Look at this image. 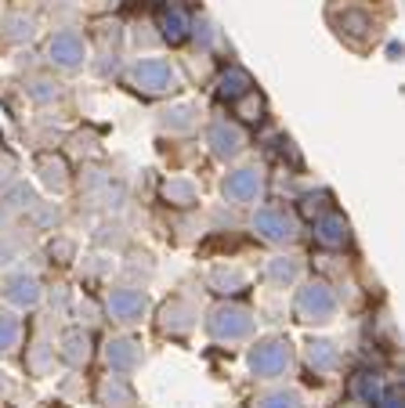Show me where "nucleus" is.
Instances as JSON below:
<instances>
[{
    "label": "nucleus",
    "mask_w": 405,
    "mask_h": 408,
    "mask_svg": "<svg viewBox=\"0 0 405 408\" xmlns=\"http://www.w3.org/2000/svg\"><path fill=\"white\" fill-rule=\"evenodd\" d=\"M246 87H250V80H246V73H239V69H232V73L221 76V94H225V98H243Z\"/></svg>",
    "instance_id": "obj_21"
},
{
    "label": "nucleus",
    "mask_w": 405,
    "mask_h": 408,
    "mask_svg": "<svg viewBox=\"0 0 405 408\" xmlns=\"http://www.w3.org/2000/svg\"><path fill=\"white\" fill-rule=\"evenodd\" d=\"M163 196L174 203V206H192V203H196V184L185 181V177H174V181H166Z\"/></svg>",
    "instance_id": "obj_19"
},
{
    "label": "nucleus",
    "mask_w": 405,
    "mask_h": 408,
    "mask_svg": "<svg viewBox=\"0 0 405 408\" xmlns=\"http://www.w3.org/2000/svg\"><path fill=\"white\" fill-rule=\"evenodd\" d=\"M340 26H344L351 36H366L369 33V18L358 15V11H344V15H340Z\"/></svg>",
    "instance_id": "obj_26"
},
{
    "label": "nucleus",
    "mask_w": 405,
    "mask_h": 408,
    "mask_svg": "<svg viewBox=\"0 0 405 408\" xmlns=\"http://www.w3.org/2000/svg\"><path fill=\"white\" fill-rule=\"evenodd\" d=\"M290 361H293V351H290L286 340H264V343L253 347L250 369L257 376H283L290 369Z\"/></svg>",
    "instance_id": "obj_1"
},
{
    "label": "nucleus",
    "mask_w": 405,
    "mask_h": 408,
    "mask_svg": "<svg viewBox=\"0 0 405 408\" xmlns=\"http://www.w3.org/2000/svg\"><path fill=\"white\" fill-rule=\"evenodd\" d=\"M261 109H264V105H261L257 94H243V101H239V109H236V112H239L243 119L253 123V119H261Z\"/></svg>",
    "instance_id": "obj_28"
},
{
    "label": "nucleus",
    "mask_w": 405,
    "mask_h": 408,
    "mask_svg": "<svg viewBox=\"0 0 405 408\" xmlns=\"http://www.w3.org/2000/svg\"><path fill=\"white\" fill-rule=\"evenodd\" d=\"M18 340V321L11 314H0V351H11Z\"/></svg>",
    "instance_id": "obj_27"
},
{
    "label": "nucleus",
    "mask_w": 405,
    "mask_h": 408,
    "mask_svg": "<svg viewBox=\"0 0 405 408\" xmlns=\"http://www.w3.org/2000/svg\"><path fill=\"white\" fill-rule=\"evenodd\" d=\"M253 224H257V231L264 235V239H271V242H286L293 235V221L286 217L283 210H261L257 217H253Z\"/></svg>",
    "instance_id": "obj_7"
},
{
    "label": "nucleus",
    "mask_w": 405,
    "mask_h": 408,
    "mask_svg": "<svg viewBox=\"0 0 405 408\" xmlns=\"http://www.w3.org/2000/svg\"><path fill=\"white\" fill-rule=\"evenodd\" d=\"M105 358H109V365L116 372H131V369H138V361H141V347L134 340H113L109 351H105Z\"/></svg>",
    "instance_id": "obj_10"
},
{
    "label": "nucleus",
    "mask_w": 405,
    "mask_h": 408,
    "mask_svg": "<svg viewBox=\"0 0 405 408\" xmlns=\"http://www.w3.org/2000/svg\"><path fill=\"white\" fill-rule=\"evenodd\" d=\"M268 271H271L275 282H293L297 278V261H290V256H275Z\"/></svg>",
    "instance_id": "obj_24"
},
{
    "label": "nucleus",
    "mask_w": 405,
    "mask_h": 408,
    "mask_svg": "<svg viewBox=\"0 0 405 408\" xmlns=\"http://www.w3.org/2000/svg\"><path fill=\"white\" fill-rule=\"evenodd\" d=\"M210 286H214L218 293H239L246 286V275L239 268H218L214 275H210Z\"/></svg>",
    "instance_id": "obj_17"
},
{
    "label": "nucleus",
    "mask_w": 405,
    "mask_h": 408,
    "mask_svg": "<svg viewBox=\"0 0 405 408\" xmlns=\"http://www.w3.org/2000/svg\"><path fill=\"white\" fill-rule=\"evenodd\" d=\"M297 311H301L308 321H326L336 311V300H333V293L326 286L311 282V286L301 289V296H297Z\"/></svg>",
    "instance_id": "obj_3"
},
{
    "label": "nucleus",
    "mask_w": 405,
    "mask_h": 408,
    "mask_svg": "<svg viewBox=\"0 0 405 408\" xmlns=\"http://www.w3.org/2000/svg\"><path fill=\"white\" fill-rule=\"evenodd\" d=\"M308 361L315 365L318 372H329V369H336L340 354H336V347L329 340H315V343H308Z\"/></svg>",
    "instance_id": "obj_13"
},
{
    "label": "nucleus",
    "mask_w": 405,
    "mask_h": 408,
    "mask_svg": "<svg viewBox=\"0 0 405 408\" xmlns=\"http://www.w3.org/2000/svg\"><path fill=\"white\" fill-rule=\"evenodd\" d=\"M225 196L232 203H253L261 196V174L257 170H236L225 177Z\"/></svg>",
    "instance_id": "obj_6"
},
{
    "label": "nucleus",
    "mask_w": 405,
    "mask_h": 408,
    "mask_svg": "<svg viewBox=\"0 0 405 408\" xmlns=\"http://www.w3.org/2000/svg\"><path fill=\"white\" fill-rule=\"evenodd\" d=\"M257 408H304L301 405V394H293V391H275V394H264L257 401Z\"/></svg>",
    "instance_id": "obj_22"
},
{
    "label": "nucleus",
    "mask_w": 405,
    "mask_h": 408,
    "mask_svg": "<svg viewBox=\"0 0 405 408\" xmlns=\"http://www.w3.org/2000/svg\"><path fill=\"white\" fill-rule=\"evenodd\" d=\"M145 293L141 289H113L109 293V311L116 321H138L145 314Z\"/></svg>",
    "instance_id": "obj_5"
},
{
    "label": "nucleus",
    "mask_w": 405,
    "mask_h": 408,
    "mask_svg": "<svg viewBox=\"0 0 405 408\" xmlns=\"http://www.w3.org/2000/svg\"><path fill=\"white\" fill-rule=\"evenodd\" d=\"M51 58L58 61V66H66V69L80 66L83 61V40L76 33H58L51 40Z\"/></svg>",
    "instance_id": "obj_8"
},
{
    "label": "nucleus",
    "mask_w": 405,
    "mask_h": 408,
    "mask_svg": "<svg viewBox=\"0 0 405 408\" xmlns=\"http://www.w3.org/2000/svg\"><path fill=\"white\" fill-rule=\"evenodd\" d=\"M210 145H214V156L221 159H232L243 148V134H239V126H232V123H214L210 126Z\"/></svg>",
    "instance_id": "obj_9"
},
{
    "label": "nucleus",
    "mask_w": 405,
    "mask_h": 408,
    "mask_svg": "<svg viewBox=\"0 0 405 408\" xmlns=\"http://www.w3.org/2000/svg\"><path fill=\"white\" fill-rule=\"evenodd\" d=\"M134 83L145 91H166V87H174V69H170V61L163 58H145L134 66Z\"/></svg>",
    "instance_id": "obj_4"
},
{
    "label": "nucleus",
    "mask_w": 405,
    "mask_h": 408,
    "mask_svg": "<svg viewBox=\"0 0 405 408\" xmlns=\"http://www.w3.org/2000/svg\"><path fill=\"white\" fill-rule=\"evenodd\" d=\"M40 181H44L48 188H55V191H62V188H66V163H62V159H40Z\"/></svg>",
    "instance_id": "obj_18"
},
{
    "label": "nucleus",
    "mask_w": 405,
    "mask_h": 408,
    "mask_svg": "<svg viewBox=\"0 0 405 408\" xmlns=\"http://www.w3.org/2000/svg\"><path fill=\"white\" fill-rule=\"evenodd\" d=\"M51 94H58V91H51V83H36L33 87V98H51Z\"/></svg>",
    "instance_id": "obj_30"
},
{
    "label": "nucleus",
    "mask_w": 405,
    "mask_h": 408,
    "mask_svg": "<svg viewBox=\"0 0 405 408\" xmlns=\"http://www.w3.org/2000/svg\"><path fill=\"white\" fill-rule=\"evenodd\" d=\"M11 36L15 40H22V36L29 40L33 36V22H29V18H26V22H22V18H11Z\"/></svg>",
    "instance_id": "obj_29"
},
{
    "label": "nucleus",
    "mask_w": 405,
    "mask_h": 408,
    "mask_svg": "<svg viewBox=\"0 0 405 408\" xmlns=\"http://www.w3.org/2000/svg\"><path fill=\"white\" fill-rule=\"evenodd\" d=\"M8 300H15V304H36L40 300V286H36V278H26V275H15L11 282H8Z\"/></svg>",
    "instance_id": "obj_14"
},
{
    "label": "nucleus",
    "mask_w": 405,
    "mask_h": 408,
    "mask_svg": "<svg viewBox=\"0 0 405 408\" xmlns=\"http://www.w3.org/2000/svg\"><path fill=\"white\" fill-rule=\"evenodd\" d=\"M101 398H105V405L109 408H127V405H134V391L127 386L120 376H113L109 383L101 386Z\"/></svg>",
    "instance_id": "obj_16"
},
{
    "label": "nucleus",
    "mask_w": 405,
    "mask_h": 408,
    "mask_svg": "<svg viewBox=\"0 0 405 408\" xmlns=\"http://www.w3.org/2000/svg\"><path fill=\"white\" fill-rule=\"evenodd\" d=\"M62 358H66L69 365H83L91 358V340L87 333H80V329H69L66 336H62Z\"/></svg>",
    "instance_id": "obj_11"
},
{
    "label": "nucleus",
    "mask_w": 405,
    "mask_h": 408,
    "mask_svg": "<svg viewBox=\"0 0 405 408\" xmlns=\"http://www.w3.org/2000/svg\"><path fill=\"white\" fill-rule=\"evenodd\" d=\"M351 408H358V405H351Z\"/></svg>",
    "instance_id": "obj_32"
},
{
    "label": "nucleus",
    "mask_w": 405,
    "mask_h": 408,
    "mask_svg": "<svg viewBox=\"0 0 405 408\" xmlns=\"http://www.w3.org/2000/svg\"><path fill=\"white\" fill-rule=\"evenodd\" d=\"M185 26H188V22H185V15H181V11H170V15L163 18V36L178 44V40H185Z\"/></svg>",
    "instance_id": "obj_25"
},
{
    "label": "nucleus",
    "mask_w": 405,
    "mask_h": 408,
    "mask_svg": "<svg viewBox=\"0 0 405 408\" xmlns=\"http://www.w3.org/2000/svg\"><path fill=\"white\" fill-rule=\"evenodd\" d=\"M163 123L170 131H192V123H196V105H178V109H170Z\"/></svg>",
    "instance_id": "obj_20"
},
{
    "label": "nucleus",
    "mask_w": 405,
    "mask_h": 408,
    "mask_svg": "<svg viewBox=\"0 0 405 408\" xmlns=\"http://www.w3.org/2000/svg\"><path fill=\"white\" fill-rule=\"evenodd\" d=\"M355 394L373 408V405L380 401V383H376L373 376H358V379H355Z\"/></svg>",
    "instance_id": "obj_23"
},
{
    "label": "nucleus",
    "mask_w": 405,
    "mask_h": 408,
    "mask_svg": "<svg viewBox=\"0 0 405 408\" xmlns=\"http://www.w3.org/2000/svg\"><path fill=\"white\" fill-rule=\"evenodd\" d=\"M380 408H402V394H388L380 401Z\"/></svg>",
    "instance_id": "obj_31"
},
{
    "label": "nucleus",
    "mask_w": 405,
    "mask_h": 408,
    "mask_svg": "<svg viewBox=\"0 0 405 408\" xmlns=\"http://www.w3.org/2000/svg\"><path fill=\"white\" fill-rule=\"evenodd\" d=\"M192 329V307L174 300V304L163 307V333H188Z\"/></svg>",
    "instance_id": "obj_12"
},
{
    "label": "nucleus",
    "mask_w": 405,
    "mask_h": 408,
    "mask_svg": "<svg viewBox=\"0 0 405 408\" xmlns=\"http://www.w3.org/2000/svg\"><path fill=\"white\" fill-rule=\"evenodd\" d=\"M315 231H318V242H326V246H344L348 242V224H344V217H322Z\"/></svg>",
    "instance_id": "obj_15"
},
{
    "label": "nucleus",
    "mask_w": 405,
    "mask_h": 408,
    "mask_svg": "<svg viewBox=\"0 0 405 408\" xmlns=\"http://www.w3.org/2000/svg\"><path fill=\"white\" fill-rule=\"evenodd\" d=\"M253 329V318L243 307H218L210 314V333L218 340H243Z\"/></svg>",
    "instance_id": "obj_2"
}]
</instances>
